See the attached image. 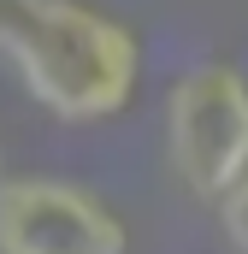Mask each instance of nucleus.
Instances as JSON below:
<instances>
[{
	"label": "nucleus",
	"mask_w": 248,
	"mask_h": 254,
	"mask_svg": "<svg viewBox=\"0 0 248 254\" xmlns=\"http://www.w3.org/2000/svg\"><path fill=\"white\" fill-rule=\"evenodd\" d=\"M213 207H219V237H225V249H231V254H248V172L219 195Z\"/></svg>",
	"instance_id": "4"
},
{
	"label": "nucleus",
	"mask_w": 248,
	"mask_h": 254,
	"mask_svg": "<svg viewBox=\"0 0 248 254\" xmlns=\"http://www.w3.org/2000/svg\"><path fill=\"white\" fill-rule=\"evenodd\" d=\"M0 254H130V231L83 184L0 178Z\"/></svg>",
	"instance_id": "3"
},
{
	"label": "nucleus",
	"mask_w": 248,
	"mask_h": 254,
	"mask_svg": "<svg viewBox=\"0 0 248 254\" xmlns=\"http://www.w3.org/2000/svg\"><path fill=\"white\" fill-rule=\"evenodd\" d=\"M166 160L195 201H219L248 172V77L201 60L166 89Z\"/></svg>",
	"instance_id": "2"
},
{
	"label": "nucleus",
	"mask_w": 248,
	"mask_h": 254,
	"mask_svg": "<svg viewBox=\"0 0 248 254\" xmlns=\"http://www.w3.org/2000/svg\"><path fill=\"white\" fill-rule=\"evenodd\" d=\"M0 60L60 125L119 119L142 89L136 30L83 0H0Z\"/></svg>",
	"instance_id": "1"
}]
</instances>
